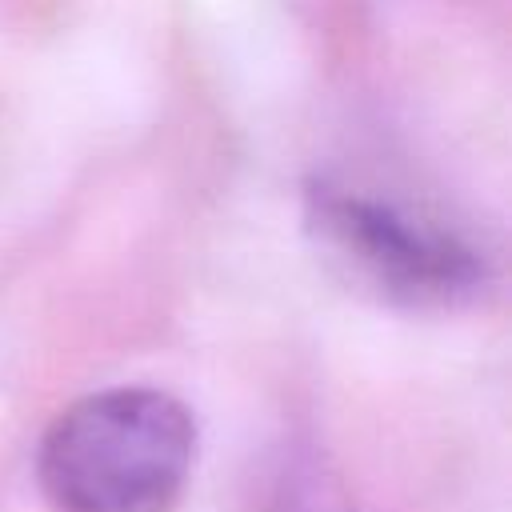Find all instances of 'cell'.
Listing matches in <instances>:
<instances>
[{"instance_id":"2","label":"cell","mask_w":512,"mask_h":512,"mask_svg":"<svg viewBox=\"0 0 512 512\" xmlns=\"http://www.w3.org/2000/svg\"><path fill=\"white\" fill-rule=\"evenodd\" d=\"M308 228L352 276L400 304H460L488 284L484 256L456 228L372 188L316 180Z\"/></svg>"},{"instance_id":"1","label":"cell","mask_w":512,"mask_h":512,"mask_svg":"<svg viewBox=\"0 0 512 512\" xmlns=\"http://www.w3.org/2000/svg\"><path fill=\"white\" fill-rule=\"evenodd\" d=\"M196 468L188 404L152 384H116L60 408L36 448L52 512H176Z\"/></svg>"}]
</instances>
